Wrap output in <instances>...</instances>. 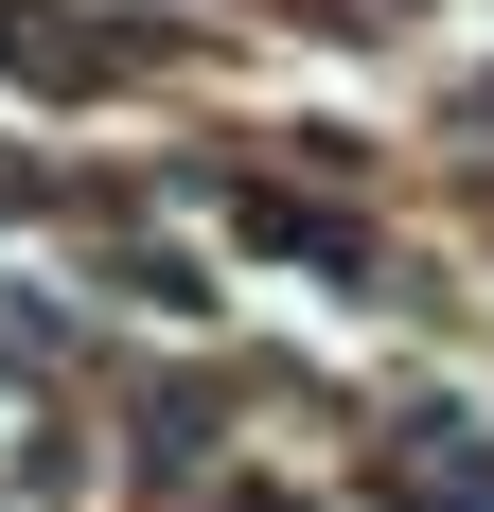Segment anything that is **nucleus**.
Here are the masks:
<instances>
[{
  "mask_svg": "<svg viewBox=\"0 0 494 512\" xmlns=\"http://www.w3.org/2000/svg\"><path fill=\"white\" fill-rule=\"evenodd\" d=\"M0 71H36V89H106L124 53H106V36H71L53 0H0Z\"/></svg>",
  "mask_w": 494,
  "mask_h": 512,
  "instance_id": "f257e3e1",
  "label": "nucleus"
}]
</instances>
